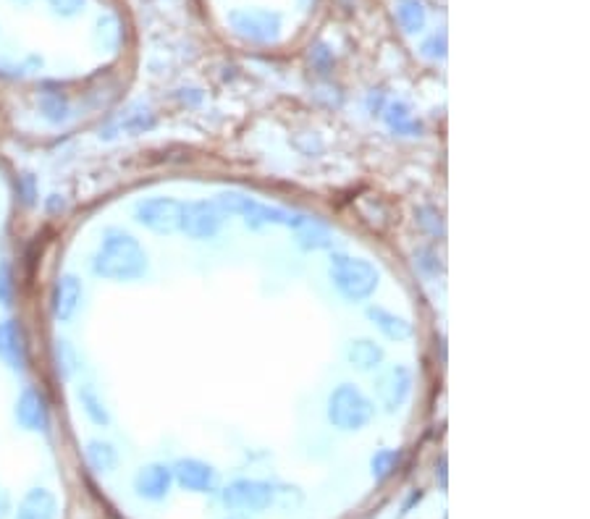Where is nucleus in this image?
I'll use <instances>...</instances> for the list:
<instances>
[{"label":"nucleus","mask_w":590,"mask_h":519,"mask_svg":"<svg viewBox=\"0 0 590 519\" xmlns=\"http://www.w3.org/2000/svg\"><path fill=\"white\" fill-rule=\"evenodd\" d=\"M92 267L108 281H136L147 270V255L131 234L121 229H108L97 244Z\"/></svg>","instance_id":"obj_1"},{"label":"nucleus","mask_w":590,"mask_h":519,"mask_svg":"<svg viewBox=\"0 0 590 519\" xmlns=\"http://www.w3.org/2000/svg\"><path fill=\"white\" fill-rule=\"evenodd\" d=\"M330 281L341 291L344 299L349 302H362L368 299L376 286H378V270L373 262L362 258H346L336 255L330 262Z\"/></svg>","instance_id":"obj_2"},{"label":"nucleus","mask_w":590,"mask_h":519,"mask_svg":"<svg viewBox=\"0 0 590 519\" xmlns=\"http://www.w3.org/2000/svg\"><path fill=\"white\" fill-rule=\"evenodd\" d=\"M218 205L229 213L242 215L250 229H260L265 223L299 229L307 221V215H299V213H291V210H283V207H273V205H262L258 199L239 195V192H221Z\"/></svg>","instance_id":"obj_3"},{"label":"nucleus","mask_w":590,"mask_h":519,"mask_svg":"<svg viewBox=\"0 0 590 519\" xmlns=\"http://www.w3.org/2000/svg\"><path fill=\"white\" fill-rule=\"evenodd\" d=\"M373 401L357 389V386H338L328 399V420L338 430H360L373 420Z\"/></svg>","instance_id":"obj_4"},{"label":"nucleus","mask_w":590,"mask_h":519,"mask_svg":"<svg viewBox=\"0 0 590 519\" xmlns=\"http://www.w3.org/2000/svg\"><path fill=\"white\" fill-rule=\"evenodd\" d=\"M276 499V491L265 480H234L221 491L223 507L234 512H265Z\"/></svg>","instance_id":"obj_5"},{"label":"nucleus","mask_w":590,"mask_h":519,"mask_svg":"<svg viewBox=\"0 0 590 519\" xmlns=\"http://www.w3.org/2000/svg\"><path fill=\"white\" fill-rule=\"evenodd\" d=\"M136 221L155 231V234H171L179 231L182 223V202L174 197H152V199H142L134 210Z\"/></svg>","instance_id":"obj_6"},{"label":"nucleus","mask_w":590,"mask_h":519,"mask_svg":"<svg viewBox=\"0 0 590 519\" xmlns=\"http://www.w3.org/2000/svg\"><path fill=\"white\" fill-rule=\"evenodd\" d=\"M223 226V213L213 202H182V223L179 231H184L192 239H213Z\"/></svg>","instance_id":"obj_7"},{"label":"nucleus","mask_w":590,"mask_h":519,"mask_svg":"<svg viewBox=\"0 0 590 519\" xmlns=\"http://www.w3.org/2000/svg\"><path fill=\"white\" fill-rule=\"evenodd\" d=\"M412 391V373L404 365H392L376 381V396L386 412H396Z\"/></svg>","instance_id":"obj_8"},{"label":"nucleus","mask_w":590,"mask_h":519,"mask_svg":"<svg viewBox=\"0 0 590 519\" xmlns=\"http://www.w3.org/2000/svg\"><path fill=\"white\" fill-rule=\"evenodd\" d=\"M16 420L24 430L32 433H45L50 425V412H48V401L43 396V391L24 389L19 401H16Z\"/></svg>","instance_id":"obj_9"},{"label":"nucleus","mask_w":590,"mask_h":519,"mask_svg":"<svg viewBox=\"0 0 590 519\" xmlns=\"http://www.w3.org/2000/svg\"><path fill=\"white\" fill-rule=\"evenodd\" d=\"M171 485H174V472L166 464H147L134 475V491H136V496H142L147 501L166 499Z\"/></svg>","instance_id":"obj_10"},{"label":"nucleus","mask_w":590,"mask_h":519,"mask_svg":"<svg viewBox=\"0 0 590 519\" xmlns=\"http://www.w3.org/2000/svg\"><path fill=\"white\" fill-rule=\"evenodd\" d=\"M171 472H174V480L184 491H192V493H207L215 485V469L202 459H179Z\"/></svg>","instance_id":"obj_11"},{"label":"nucleus","mask_w":590,"mask_h":519,"mask_svg":"<svg viewBox=\"0 0 590 519\" xmlns=\"http://www.w3.org/2000/svg\"><path fill=\"white\" fill-rule=\"evenodd\" d=\"M0 362L16 373L27 368V336L16 321H0Z\"/></svg>","instance_id":"obj_12"},{"label":"nucleus","mask_w":590,"mask_h":519,"mask_svg":"<svg viewBox=\"0 0 590 519\" xmlns=\"http://www.w3.org/2000/svg\"><path fill=\"white\" fill-rule=\"evenodd\" d=\"M82 297H84L82 281L76 275H71V273L61 275L56 281V286H53V315L61 323H68L76 315V310L82 305Z\"/></svg>","instance_id":"obj_13"},{"label":"nucleus","mask_w":590,"mask_h":519,"mask_svg":"<svg viewBox=\"0 0 590 519\" xmlns=\"http://www.w3.org/2000/svg\"><path fill=\"white\" fill-rule=\"evenodd\" d=\"M16 519H58V499L48 488H32L21 504Z\"/></svg>","instance_id":"obj_14"},{"label":"nucleus","mask_w":590,"mask_h":519,"mask_svg":"<svg viewBox=\"0 0 590 519\" xmlns=\"http://www.w3.org/2000/svg\"><path fill=\"white\" fill-rule=\"evenodd\" d=\"M346 357H349V362H352L357 370L368 373V370H376V368L384 362V349H381L376 341H370V338H360V341H352V344H349Z\"/></svg>","instance_id":"obj_15"},{"label":"nucleus","mask_w":590,"mask_h":519,"mask_svg":"<svg viewBox=\"0 0 590 519\" xmlns=\"http://www.w3.org/2000/svg\"><path fill=\"white\" fill-rule=\"evenodd\" d=\"M368 318L378 325L389 338L401 341V338H409V336H412V323H409L407 318H401V315H393L389 310H384V307H370V310H368Z\"/></svg>","instance_id":"obj_16"},{"label":"nucleus","mask_w":590,"mask_h":519,"mask_svg":"<svg viewBox=\"0 0 590 519\" xmlns=\"http://www.w3.org/2000/svg\"><path fill=\"white\" fill-rule=\"evenodd\" d=\"M84 454H87L89 467L95 472H100V475H111L119 467V452L111 444H105V441H89Z\"/></svg>","instance_id":"obj_17"},{"label":"nucleus","mask_w":590,"mask_h":519,"mask_svg":"<svg viewBox=\"0 0 590 519\" xmlns=\"http://www.w3.org/2000/svg\"><path fill=\"white\" fill-rule=\"evenodd\" d=\"M79 401H82V407H84V414H87L95 425H108V422H111V414H108L105 404L100 401L97 391L92 389V386L79 389Z\"/></svg>","instance_id":"obj_18"},{"label":"nucleus","mask_w":590,"mask_h":519,"mask_svg":"<svg viewBox=\"0 0 590 519\" xmlns=\"http://www.w3.org/2000/svg\"><path fill=\"white\" fill-rule=\"evenodd\" d=\"M297 231H299V244L305 250H321V247H328V242H330V231L326 226H321L318 221H310V218Z\"/></svg>","instance_id":"obj_19"},{"label":"nucleus","mask_w":590,"mask_h":519,"mask_svg":"<svg viewBox=\"0 0 590 519\" xmlns=\"http://www.w3.org/2000/svg\"><path fill=\"white\" fill-rule=\"evenodd\" d=\"M237 19V27L245 32V35H250V37H255V40H265V37H270L273 35V29H276V19H268V16H250V13H245V16H234Z\"/></svg>","instance_id":"obj_20"},{"label":"nucleus","mask_w":590,"mask_h":519,"mask_svg":"<svg viewBox=\"0 0 590 519\" xmlns=\"http://www.w3.org/2000/svg\"><path fill=\"white\" fill-rule=\"evenodd\" d=\"M399 464H401V452H396V449H381L378 454L373 456V461H370L373 477H376L378 483L389 480L393 472L399 469Z\"/></svg>","instance_id":"obj_21"},{"label":"nucleus","mask_w":590,"mask_h":519,"mask_svg":"<svg viewBox=\"0 0 590 519\" xmlns=\"http://www.w3.org/2000/svg\"><path fill=\"white\" fill-rule=\"evenodd\" d=\"M386 121H389V127H392L393 131H399V134H415V131H420V124L412 119L409 108L401 105V103H396V105L389 108Z\"/></svg>","instance_id":"obj_22"},{"label":"nucleus","mask_w":590,"mask_h":519,"mask_svg":"<svg viewBox=\"0 0 590 519\" xmlns=\"http://www.w3.org/2000/svg\"><path fill=\"white\" fill-rule=\"evenodd\" d=\"M40 108H43V116H45L50 124H61V121L68 119V103H66V97H61V95H53V92L43 95Z\"/></svg>","instance_id":"obj_23"},{"label":"nucleus","mask_w":590,"mask_h":519,"mask_svg":"<svg viewBox=\"0 0 590 519\" xmlns=\"http://www.w3.org/2000/svg\"><path fill=\"white\" fill-rule=\"evenodd\" d=\"M13 291H16V283H13V270L8 262H0V305H13Z\"/></svg>","instance_id":"obj_24"},{"label":"nucleus","mask_w":590,"mask_h":519,"mask_svg":"<svg viewBox=\"0 0 590 519\" xmlns=\"http://www.w3.org/2000/svg\"><path fill=\"white\" fill-rule=\"evenodd\" d=\"M401 24H404L409 32L420 29V27H423V11H420V5H407V8L401 11Z\"/></svg>","instance_id":"obj_25"},{"label":"nucleus","mask_w":590,"mask_h":519,"mask_svg":"<svg viewBox=\"0 0 590 519\" xmlns=\"http://www.w3.org/2000/svg\"><path fill=\"white\" fill-rule=\"evenodd\" d=\"M82 3H84V0H50V5H53L56 11L66 13V16H68V13H76V11L82 8Z\"/></svg>","instance_id":"obj_26"},{"label":"nucleus","mask_w":590,"mask_h":519,"mask_svg":"<svg viewBox=\"0 0 590 519\" xmlns=\"http://www.w3.org/2000/svg\"><path fill=\"white\" fill-rule=\"evenodd\" d=\"M11 515V496L5 488H0V519H8Z\"/></svg>","instance_id":"obj_27"},{"label":"nucleus","mask_w":590,"mask_h":519,"mask_svg":"<svg viewBox=\"0 0 590 519\" xmlns=\"http://www.w3.org/2000/svg\"><path fill=\"white\" fill-rule=\"evenodd\" d=\"M226 519H247V517H226Z\"/></svg>","instance_id":"obj_28"},{"label":"nucleus","mask_w":590,"mask_h":519,"mask_svg":"<svg viewBox=\"0 0 590 519\" xmlns=\"http://www.w3.org/2000/svg\"><path fill=\"white\" fill-rule=\"evenodd\" d=\"M19 3H27V0H19Z\"/></svg>","instance_id":"obj_29"}]
</instances>
